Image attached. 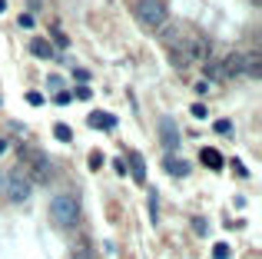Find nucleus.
I'll list each match as a JSON object with an SVG mask.
<instances>
[{
    "label": "nucleus",
    "instance_id": "1",
    "mask_svg": "<svg viewBox=\"0 0 262 259\" xmlns=\"http://www.w3.org/2000/svg\"><path fill=\"white\" fill-rule=\"evenodd\" d=\"M136 20L146 30H166L169 27V10L163 0H140L136 3Z\"/></svg>",
    "mask_w": 262,
    "mask_h": 259
},
{
    "label": "nucleus",
    "instance_id": "2",
    "mask_svg": "<svg viewBox=\"0 0 262 259\" xmlns=\"http://www.w3.org/2000/svg\"><path fill=\"white\" fill-rule=\"evenodd\" d=\"M50 220H53L56 226H63V229L76 226V220H80V200L70 196V193L53 196V200H50Z\"/></svg>",
    "mask_w": 262,
    "mask_h": 259
},
{
    "label": "nucleus",
    "instance_id": "3",
    "mask_svg": "<svg viewBox=\"0 0 262 259\" xmlns=\"http://www.w3.org/2000/svg\"><path fill=\"white\" fill-rule=\"evenodd\" d=\"M30 189H34V183L27 180L23 169H14V173L3 180V193H7L10 203H27V200H30Z\"/></svg>",
    "mask_w": 262,
    "mask_h": 259
},
{
    "label": "nucleus",
    "instance_id": "4",
    "mask_svg": "<svg viewBox=\"0 0 262 259\" xmlns=\"http://www.w3.org/2000/svg\"><path fill=\"white\" fill-rule=\"evenodd\" d=\"M30 183H50V160L43 153H34L30 156V173H27Z\"/></svg>",
    "mask_w": 262,
    "mask_h": 259
},
{
    "label": "nucleus",
    "instance_id": "5",
    "mask_svg": "<svg viewBox=\"0 0 262 259\" xmlns=\"http://www.w3.org/2000/svg\"><path fill=\"white\" fill-rule=\"evenodd\" d=\"M243 74L252 76V80H259V76H262V56H259V50H252L249 56H243Z\"/></svg>",
    "mask_w": 262,
    "mask_h": 259
},
{
    "label": "nucleus",
    "instance_id": "6",
    "mask_svg": "<svg viewBox=\"0 0 262 259\" xmlns=\"http://www.w3.org/2000/svg\"><path fill=\"white\" fill-rule=\"evenodd\" d=\"M243 74V56L239 54H229L223 60V70H219V76H239Z\"/></svg>",
    "mask_w": 262,
    "mask_h": 259
},
{
    "label": "nucleus",
    "instance_id": "7",
    "mask_svg": "<svg viewBox=\"0 0 262 259\" xmlns=\"http://www.w3.org/2000/svg\"><path fill=\"white\" fill-rule=\"evenodd\" d=\"M159 136H163V143H166L169 149L179 147V133H176V127H173V120H163V127H159Z\"/></svg>",
    "mask_w": 262,
    "mask_h": 259
},
{
    "label": "nucleus",
    "instance_id": "8",
    "mask_svg": "<svg viewBox=\"0 0 262 259\" xmlns=\"http://www.w3.org/2000/svg\"><path fill=\"white\" fill-rule=\"evenodd\" d=\"M130 166H133V180H136V183H146V163H143V156L133 153V149H130Z\"/></svg>",
    "mask_w": 262,
    "mask_h": 259
},
{
    "label": "nucleus",
    "instance_id": "9",
    "mask_svg": "<svg viewBox=\"0 0 262 259\" xmlns=\"http://www.w3.org/2000/svg\"><path fill=\"white\" fill-rule=\"evenodd\" d=\"M163 166H166L173 176H186V173H189V163H186V160H176V156H166Z\"/></svg>",
    "mask_w": 262,
    "mask_h": 259
},
{
    "label": "nucleus",
    "instance_id": "10",
    "mask_svg": "<svg viewBox=\"0 0 262 259\" xmlns=\"http://www.w3.org/2000/svg\"><path fill=\"white\" fill-rule=\"evenodd\" d=\"M203 163L209 169H223V156H219V149H203Z\"/></svg>",
    "mask_w": 262,
    "mask_h": 259
},
{
    "label": "nucleus",
    "instance_id": "11",
    "mask_svg": "<svg viewBox=\"0 0 262 259\" xmlns=\"http://www.w3.org/2000/svg\"><path fill=\"white\" fill-rule=\"evenodd\" d=\"M30 50H34V56H40V60H47V56L53 54L47 40H34V43H30Z\"/></svg>",
    "mask_w": 262,
    "mask_h": 259
},
{
    "label": "nucleus",
    "instance_id": "12",
    "mask_svg": "<svg viewBox=\"0 0 262 259\" xmlns=\"http://www.w3.org/2000/svg\"><path fill=\"white\" fill-rule=\"evenodd\" d=\"M73 259H93V249L87 240H80V246H73Z\"/></svg>",
    "mask_w": 262,
    "mask_h": 259
},
{
    "label": "nucleus",
    "instance_id": "13",
    "mask_svg": "<svg viewBox=\"0 0 262 259\" xmlns=\"http://www.w3.org/2000/svg\"><path fill=\"white\" fill-rule=\"evenodd\" d=\"M53 136L60 140V143H70V136H73V133H70V127H67V123H56V127H53Z\"/></svg>",
    "mask_w": 262,
    "mask_h": 259
},
{
    "label": "nucleus",
    "instance_id": "14",
    "mask_svg": "<svg viewBox=\"0 0 262 259\" xmlns=\"http://www.w3.org/2000/svg\"><path fill=\"white\" fill-rule=\"evenodd\" d=\"M229 256H232L229 242H216V246H212V259H229Z\"/></svg>",
    "mask_w": 262,
    "mask_h": 259
},
{
    "label": "nucleus",
    "instance_id": "15",
    "mask_svg": "<svg viewBox=\"0 0 262 259\" xmlns=\"http://www.w3.org/2000/svg\"><path fill=\"white\" fill-rule=\"evenodd\" d=\"M27 103H30V107H40V103H43V96H40V93H27Z\"/></svg>",
    "mask_w": 262,
    "mask_h": 259
},
{
    "label": "nucleus",
    "instance_id": "16",
    "mask_svg": "<svg viewBox=\"0 0 262 259\" xmlns=\"http://www.w3.org/2000/svg\"><path fill=\"white\" fill-rule=\"evenodd\" d=\"M192 116L203 120V116H206V107H203V103H192Z\"/></svg>",
    "mask_w": 262,
    "mask_h": 259
},
{
    "label": "nucleus",
    "instance_id": "17",
    "mask_svg": "<svg viewBox=\"0 0 262 259\" xmlns=\"http://www.w3.org/2000/svg\"><path fill=\"white\" fill-rule=\"evenodd\" d=\"M20 27H23V30H30V27H34V17H27V14H20V20H17Z\"/></svg>",
    "mask_w": 262,
    "mask_h": 259
},
{
    "label": "nucleus",
    "instance_id": "18",
    "mask_svg": "<svg viewBox=\"0 0 262 259\" xmlns=\"http://www.w3.org/2000/svg\"><path fill=\"white\" fill-rule=\"evenodd\" d=\"M100 163H103V160H100V153H93V156H90V169H100Z\"/></svg>",
    "mask_w": 262,
    "mask_h": 259
},
{
    "label": "nucleus",
    "instance_id": "19",
    "mask_svg": "<svg viewBox=\"0 0 262 259\" xmlns=\"http://www.w3.org/2000/svg\"><path fill=\"white\" fill-rule=\"evenodd\" d=\"M3 149H7V140H0V156H3Z\"/></svg>",
    "mask_w": 262,
    "mask_h": 259
},
{
    "label": "nucleus",
    "instance_id": "20",
    "mask_svg": "<svg viewBox=\"0 0 262 259\" xmlns=\"http://www.w3.org/2000/svg\"><path fill=\"white\" fill-rule=\"evenodd\" d=\"M3 10H7V0H0V14H3Z\"/></svg>",
    "mask_w": 262,
    "mask_h": 259
},
{
    "label": "nucleus",
    "instance_id": "21",
    "mask_svg": "<svg viewBox=\"0 0 262 259\" xmlns=\"http://www.w3.org/2000/svg\"><path fill=\"white\" fill-rule=\"evenodd\" d=\"M0 189H3V176H0Z\"/></svg>",
    "mask_w": 262,
    "mask_h": 259
}]
</instances>
